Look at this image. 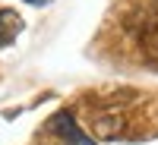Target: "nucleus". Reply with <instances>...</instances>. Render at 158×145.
<instances>
[{
  "mask_svg": "<svg viewBox=\"0 0 158 145\" xmlns=\"http://www.w3.org/2000/svg\"><path fill=\"white\" fill-rule=\"evenodd\" d=\"M48 129H51L54 136H60L67 145H95V142H92V139L82 133V129L76 126V120H73V114H70V111H57V114L48 120Z\"/></svg>",
  "mask_w": 158,
  "mask_h": 145,
  "instance_id": "obj_1",
  "label": "nucleus"
},
{
  "mask_svg": "<svg viewBox=\"0 0 158 145\" xmlns=\"http://www.w3.org/2000/svg\"><path fill=\"white\" fill-rule=\"evenodd\" d=\"M139 47L146 50V54H149L152 60H158V19L139 32Z\"/></svg>",
  "mask_w": 158,
  "mask_h": 145,
  "instance_id": "obj_3",
  "label": "nucleus"
},
{
  "mask_svg": "<svg viewBox=\"0 0 158 145\" xmlns=\"http://www.w3.org/2000/svg\"><path fill=\"white\" fill-rule=\"evenodd\" d=\"M29 3H35V6H44V3H48V0H29Z\"/></svg>",
  "mask_w": 158,
  "mask_h": 145,
  "instance_id": "obj_4",
  "label": "nucleus"
},
{
  "mask_svg": "<svg viewBox=\"0 0 158 145\" xmlns=\"http://www.w3.org/2000/svg\"><path fill=\"white\" fill-rule=\"evenodd\" d=\"M22 32V16L16 10H0V47H10Z\"/></svg>",
  "mask_w": 158,
  "mask_h": 145,
  "instance_id": "obj_2",
  "label": "nucleus"
}]
</instances>
